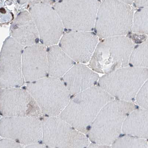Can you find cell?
Returning a JSON list of instances; mask_svg holds the SVG:
<instances>
[{
  "instance_id": "cell-5",
  "label": "cell",
  "mask_w": 148,
  "mask_h": 148,
  "mask_svg": "<svg viewBox=\"0 0 148 148\" xmlns=\"http://www.w3.org/2000/svg\"><path fill=\"white\" fill-rule=\"evenodd\" d=\"M148 79V69L126 67L99 78L98 86L114 99L134 103L136 96Z\"/></svg>"
},
{
  "instance_id": "cell-4",
  "label": "cell",
  "mask_w": 148,
  "mask_h": 148,
  "mask_svg": "<svg viewBox=\"0 0 148 148\" xmlns=\"http://www.w3.org/2000/svg\"><path fill=\"white\" fill-rule=\"evenodd\" d=\"M133 8L123 1H102L99 5L95 32L102 39L125 36L133 29Z\"/></svg>"
},
{
  "instance_id": "cell-3",
  "label": "cell",
  "mask_w": 148,
  "mask_h": 148,
  "mask_svg": "<svg viewBox=\"0 0 148 148\" xmlns=\"http://www.w3.org/2000/svg\"><path fill=\"white\" fill-rule=\"evenodd\" d=\"M134 44L125 36L103 39L99 43L90 61V69L107 74L128 67Z\"/></svg>"
},
{
  "instance_id": "cell-21",
  "label": "cell",
  "mask_w": 148,
  "mask_h": 148,
  "mask_svg": "<svg viewBox=\"0 0 148 148\" xmlns=\"http://www.w3.org/2000/svg\"><path fill=\"white\" fill-rule=\"evenodd\" d=\"M132 31L135 33L148 35V7L143 8L135 13Z\"/></svg>"
},
{
  "instance_id": "cell-1",
  "label": "cell",
  "mask_w": 148,
  "mask_h": 148,
  "mask_svg": "<svg viewBox=\"0 0 148 148\" xmlns=\"http://www.w3.org/2000/svg\"><path fill=\"white\" fill-rule=\"evenodd\" d=\"M113 99L96 85L73 95L59 117L87 135L102 109Z\"/></svg>"
},
{
  "instance_id": "cell-2",
  "label": "cell",
  "mask_w": 148,
  "mask_h": 148,
  "mask_svg": "<svg viewBox=\"0 0 148 148\" xmlns=\"http://www.w3.org/2000/svg\"><path fill=\"white\" fill-rule=\"evenodd\" d=\"M134 103L114 99L103 107L87 136L92 143L111 146L123 134L124 122L136 109Z\"/></svg>"
},
{
  "instance_id": "cell-25",
  "label": "cell",
  "mask_w": 148,
  "mask_h": 148,
  "mask_svg": "<svg viewBox=\"0 0 148 148\" xmlns=\"http://www.w3.org/2000/svg\"><path fill=\"white\" fill-rule=\"evenodd\" d=\"M25 148H54L47 146L44 143H38L26 146Z\"/></svg>"
},
{
  "instance_id": "cell-19",
  "label": "cell",
  "mask_w": 148,
  "mask_h": 148,
  "mask_svg": "<svg viewBox=\"0 0 148 148\" xmlns=\"http://www.w3.org/2000/svg\"><path fill=\"white\" fill-rule=\"evenodd\" d=\"M130 63L133 66L148 69V36L141 44L134 48Z\"/></svg>"
},
{
  "instance_id": "cell-23",
  "label": "cell",
  "mask_w": 148,
  "mask_h": 148,
  "mask_svg": "<svg viewBox=\"0 0 148 148\" xmlns=\"http://www.w3.org/2000/svg\"><path fill=\"white\" fill-rule=\"evenodd\" d=\"M0 148H24L23 145L7 139H1Z\"/></svg>"
},
{
  "instance_id": "cell-13",
  "label": "cell",
  "mask_w": 148,
  "mask_h": 148,
  "mask_svg": "<svg viewBox=\"0 0 148 148\" xmlns=\"http://www.w3.org/2000/svg\"><path fill=\"white\" fill-rule=\"evenodd\" d=\"M99 43L94 33L71 31L64 34L59 46L74 62L84 64L90 62Z\"/></svg>"
},
{
  "instance_id": "cell-22",
  "label": "cell",
  "mask_w": 148,
  "mask_h": 148,
  "mask_svg": "<svg viewBox=\"0 0 148 148\" xmlns=\"http://www.w3.org/2000/svg\"><path fill=\"white\" fill-rule=\"evenodd\" d=\"M135 103L140 108L148 110V79L139 91Z\"/></svg>"
},
{
  "instance_id": "cell-7",
  "label": "cell",
  "mask_w": 148,
  "mask_h": 148,
  "mask_svg": "<svg viewBox=\"0 0 148 148\" xmlns=\"http://www.w3.org/2000/svg\"><path fill=\"white\" fill-rule=\"evenodd\" d=\"M100 3L96 0H65L55 3L53 7L67 29L91 32L95 27Z\"/></svg>"
},
{
  "instance_id": "cell-6",
  "label": "cell",
  "mask_w": 148,
  "mask_h": 148,
  "mask_svg": "<svg viewBox=\"0 0 148 148\" xmlns=\"http://www.w3.org/2000/svg\"><path fill=\"white\" fill-rule=\"evenodd\" d=\"M29 92L45 116L58 117L66 108L71 94L59 78L46 77L27 84Z\"/></svg>"
},
{
  "instance_id": "cell-17",
  "label": "cell",
  "mask_w": 148,
  "mask_h": 148,
  "mask_svg": "<svg viewBox=\"0 0 148 148\" xmlns=\"http://www.w3.org/2000/svg\"><path fill=\"white\" fill-rule=\"evenodd\" d=\"M47 48L49 76L60 78L75 65L74 61L56 45Z\"/></svg>"
},
{
  "instance_id": "cell-18",
  "label": "cell",
  "mask_w": 148,
  "mask_h": 148,
  "mask_svg": "<svg viewBox=\"0 0 148 148\" xmlns=\"http://www.w3.org/2000/svg\"><path fill=\"white\" fill-rule=\"evenodd\" d=\"M123 134L148 140V110L140 108L132 111L124 122Z\"/></svg>"
},
{
  "instance_id": "cell-10",
  "label": "cell",
  "mask_w": 148,
  "mask_h": 148,
  "mask_svg": "<svg viewBox=\"0 0 148 148\" xmlns=\"http://www.w3.org/2000/svg\"><path fill=\"white\" fill-rule=\"evenodd\" d=\"M24 47L10 36L4 42L0 53L1 89L20 88L24 85L22 65Z\"/></svg>"
},
{
  "instance_id": "cell-9",
  "label": "cell",
  "mask_w": 148,
  "mask_h": 148,
  "mask_svg": "<svg viewBox=\"0 0 148 148\" xmlns=\"http://www.w3.org/2000/svg\"><path fill=\"white\" fill-rule=\"evenodd\" d=\"M31 1L29 12L37 27L40 41L48 47L58 44L64 27L59 16L47 1Z\"/></svg>"
},
{
  "instance_id": "cell-11",
  "label": "cell",
  "mask_w": 148,
  "mask_h": 148,
  "mask_svg": "<svg viewBox=\"0 0 148 148\" xmlns=\"http://www.w3.org/2000/svg\"><path fill=\"white\" fill-rule=\"evenodd\" d=\"M0 135L26 146L42 141V122L34 117H5L0 121Z\"/></svg>"
},
{
  "instance_id": "cell-16",
  "label": "cell",
  "mask_w": 148,
  "mask_h": 148,
  "mask_svg": "<svg viewBox=\"0 0 148 148\" xmlns=\"http://www.w3.org/2000/svg\"><path fill=\"white\" fill-rule=\"evenodd\" d=\"M10 36L23 47L39 43L40 36L37 27L29 11L20 12L12 23Z\"/></svg>"
},
{
  "instance_id": "cell-20",
  "label": "cell",
  "mask_w": 148,
  "mask_h": 148,
  "mask_svg": "<svg viewBox=\"0 0 148 148\" xmlns=\"http://www.w3.org/2000/svg\"><path fill=\"white\" fill-rule=\"evenodd\" d=\"M111 146L112 148H148V141L143 139L123 134Z\"/></svg>"
},
{
  "instance_id": "cell-24",
  "label": "cell",
  "mask_w": 148,
  "mask_h": 148,
  "mask_svg": "<svg viewBox=\"0 0 148 148\" xmlns=\"http://www.w3.org/2000/svg\"><path fill=\"white\" fill-rule=\"evenodd\" d=\"M133 5L137 8L148 7V0L146 1H136L133 2Z\"/></svg>"
},
{
  "instance_id": "cell-15",
  "label": "cell",
  "mask_w": 148,
  "mask_h": 148,
  "mask_svg": "<svg viewBox=\"0 0 148 148\" xmlns=\"http://www.w3.org/2000/svg\"><path fill=\"white\" fill-rule=\"evenodd\" d=\"M62 82L69 93L74 95L96 86L97 73L84 64H75L63 76Z\"/></svg>"
},
{
  "instance_id": "cell-14",
  "label": "cell",
  "mask_w": 148,
  "mask_h": 148,
  "mask_svg": "<svg viewBox=\"0 0 148 148\" xmlns=\"http://www.w3.org/2000/svg\"><path fill=\"white\" fill-rule=\"evenodd\" d=\"M22 73L27 83L47 77L48 63L45 46L38 43L25 47L22 53Z\"/></svg>"
},
{
  "instance_id": "cell-8",
  "label": "cell",
  "mask_w": 148,
  "mask_h": 148,
  "mask_svg": "<svg viewBox=\"0 0 148 148\" xmlns=\"http://www.w3.org/2000/svg\"><path fill=\"white\" fill-rule=\"evenodd\" d=\"M43 143L54 148H87L90 141L86 135L58 117L42 120Z\"/></svg>"
},
{
  "instance_id": "cell-26",
  "label": "cell",
  "mask_w": 148,
  "mask_h": 148,
  "mask_svg": "<svg viewBox=\"0 0 148 148\" xmlns=\"http://www.w3.org/2000/svg\"><path fill=\"white\" fill-rule=\"evenodd\" d=\"M87 148H112L111 146L91 143Z\"/></svg>"
},
{
  "instance_id": "cell-12",
  "label": "cell",
  "mask_w": 148,
  "mask_h": 148,
  "mask_svg": "<svg viewBox=\"0 0 148 148\" xmlns=\"http://www.w3.org/2000/svg\"><path fill=\"white\" fill-rule=\"evenodd\" d=\"M0 111L5 117H42L40 107L27 90L1 89Z\"/></svg>"
}]
</instances>
